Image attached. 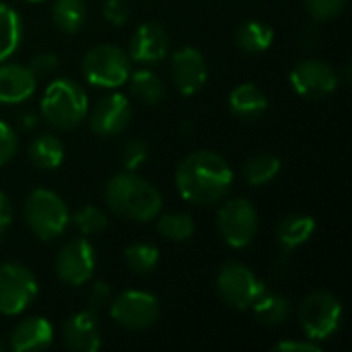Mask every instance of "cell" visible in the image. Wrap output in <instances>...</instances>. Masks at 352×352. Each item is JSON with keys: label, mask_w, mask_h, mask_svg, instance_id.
<instances>
[{"label": "cell", "mask_w": 352, "mask_h": 352, "mask_svg": "<svg viewBox=\"0 0 352 352\" xmlns=\"http://www.w3.org/2000/svg\"><path fill=\"white\" fill-rule=\"evenodd\" d=\"M175 186L182 198L192 204H214L229 194L233 171L219 153L196 151L177 165Z\"/></svg>", "instance_id": "6da1fadb"}, {"label": "cell", "mask_w": 352, "mask_h": 352, "mask_svg": "<svg viewBox=\"0 0 352 352\" xmlns=\"http://www.w3.org/2000/svg\"><path fill=\"white\" fill-rule=\"evenodd\" d=\"M107 206L128 221L148 223L159 217L163 198L161 192L134 171H120L105 186Z\"/></svg>", "instance_id": "7a4b0ae2"}, {"label": "cell", "mask_w": 352, "mask_h": 352, "mask_svg": "<svg viewBox=\"0 0 352 352\" xmlns=\"http://www.w3.org/2000/svg\"><path fill=\"white\" fill-rule=\"evenodd\" d=\"M89 113V101L80 85L68 78H58L50 82L41 97L43 120L58 130L76 128Z\"/></svg>", "instance_id": "3957f363"}, {"label": "cell", "mask_w": 352, "mask_h": 352, "mask_svg": "<svg viewBox=\"0 0 352 352\" xmlns=\"http://www.w3.org/2000/svg\"><path fill=\"white\" fill-rule=\"evenodd\" d=\"M25 221L35 237L41 241H52L66 231L70 212L58 194L37 188L25 202Z\"/></svg>", "instance_id": "277c9868"}, {"label": "cell", "mask_w": 352, "mask_h": 352, "mask_svg": "<svg viewBox=\"0 0 352 352\" xmlns=\"http://www.w3.org/2000/svg\"><path fill=\"white\" fill-rule=\"evenodd\" d=\"M132 72L130 56L111 43H101L89 50L82 58V74L93 87L118 89Z\"/></svg>", "instance_id": "5b68a950"}, {"label": "cell", "mask_w": 352, "mask_h": 352, "mask_svg": "<svg viewBox=\"0 0 352 352\" xmlns=\"http://www.w3.org/2000/svg\"><path fill=\"white\" fill-rule=\"evenodd\" d=\"M299 322L309 340H328L342 322V305L332 293H311L299 307Z\"/></svg>", "instance_id": "8992f818"}, {"label": "cell", "mask_w": 352, "mask_h": 352, "mask_svg": "<svg viewBox=\"0 0 352 352\" xmlns=\"http://www.w3.org/2000/svg\"><path fill=\"white\" fill-rule=\"evenodd\" d=\"M217 293L229 307L245 311L264 293V285L248 266L229 262L217 274Z\"/></svg>", "instance_id": "52a82bcc"}, {"label": "cell", "mask_w": 352, "mask_h": 352, "mask_svg": "<svg viewBox=\"0 0 352 352\" xmlns=\"http://www.w3.org/2000/svg\"><path fill=\"white\" fill-rule=\"evenodd\" d=\"M37 295V280L33 272L16 262L0 266V314L19 316L29 307Z\"/></svg>", "instance_id": "ba28073f"}, {"label": "cell", "mask_w": 352, "mask_h": 352, "mask_svg": "<svg viewBox=\"0 0 352 352\" xmlns=\"http://www.w3.org/2000/svg\"><path fill=\"white\" fill-rule=\"evenodd\" d=\"M219 231L231 248H248L258 233L256 206L245 198L227 200L219 210Z\"/></svg>", "instance_id": "9c48e42d"}, {"label": "cell", "mask_w": 352, "mask_h": 352, "mask_svg": "<svg viewBox=\"0 0 352 352\" xmlns=\"http://www.w3.org/2000/svg\"><path fill=\"white\" fill-rule=\"evenodd\" d=\"M109 314L122 328L128 330H146L159 320V303L157 297L144 291H124L118 295L111 305Z\"/></svg>", "instance_id": "30bf717a"}, {"label": "cell", "mask_w": 352, "mask_h": 352, "mask_svg": "<svg viewBox=\"0 0 352 352\" xmlns=\"http://www.w3.org/2000/svg\"><path fill=\"white\" fill-rule=\"evenodd\" d=\"M95 270V252L87 239L68 241L56 258V274L62 283L70 287H80L89 283Z\"/></svg>", "instance_id": "8fae6325"}, {"label": "cell", "mask_w": 352, "mask_h": 352, "mask_svg": "<svg viewBox=\"0 0 352 352\" xmlns=\"http://www.w3.org/2000/svg\"><path fill=\"white\" fill-rule=\"evenodd\" d=\"M291 85L301 97L322 99L336 91L338 74L322 60H301L291 70Z\"/></svg>", "instance_id": "7c38bea8"}, {"label": "cell", "mask_w": 352, "mask_h": 352, "mask_svg": "<svg viewBox=\"0 0 352 352\" xmlns=\"http://www.w3.org/2000/svg\"><path fill=\"white\" fill-rule=\"evenodd\" d=\"M132 120V105L126 95L122 93H109L103 99L93 105L89 113V126L93 134L109 138L128 128Z\"/></svg>", "instance_id": "4fadbf2b"}, {"label": "cell", "mask_w": 352, "mask_h": 352, "mask_svg": "<svg viewBox=\"0 0 352 352\" xmlns=\"http://www.w3.org/2000/svg\"><path fill=\"white\" fill-rule=\"evenodd\" d=\"M171 78L182 95L198 93L208 78L206 60L196 47H179L171 56Z\"/></svg>", "instance_id": "5bb4252c"}, {"label": "cell", "mask_w": 352, "mask_h": 352, "mask_svg": "<svg viewBox=\"0 0 352 352\" xmlns=\"http://www.w3.org/2000/svg\"><path fill=\"white\" fill-rule=\"evenodd\" d=\"M169 52V35L157 23H142L130 39V60L138 64L161 62Z\"/></svg>", "instance_id": "9a60e30c"}, {"label": "cell", "mask_w": 352, "mask_h": 352, "mask_svg": "<svg viewBox=\"0 0 352 352\" xmlns=\"http://www.w3.org/2000/svg\"><path fill=\"white\" fill-rule=\"evenodd\" d=\"M64 342L68 349L78 352H95L101 346L99 322L93 309H85L68 318L64 324Z\"/></svg>", "instance_id": "2e32d148"}, {"label": "cell", "mask_w": 352, "mask_h": 352, "mask_svg": "<svg viewBox=\"0 0 352 352\" xmlns=\"http://www.w3.org/2000/svg\"><path fill=\"white\" fill-rule=\"evenodd\" d=\"M37 87V76L29 66L2 64L0 66V103H23Z\"/></svg>", "instance_id": "e0dca14e"}, {"label": "cell", "mask_w": 352, "mask_h": 352, "mask_svg": "<svg viewBox=\"0 0 352 352\" xmlns=\"http://www.w3.org/2000/svg\"><path fill=\"white\" fill-rule=\"evenodd\" d=\"M54 340V328L45 318H29L16 324L10 334V349L14 352L43 351Z\"/></svg>", "instance_id": "ac0fdd59"}, {"label": "cell", "mask_w": 352, "mask_h": 352, "mask_svg": "<svg viewBox=\"0 0 352 352\" xmlns=\"http://www.w3.org/2000/svg\"><path fill=\"white\" fill-rule=\"evenodd\" d=\"M229 107L231 111L241 120H256L266 113L268 99L266 95L252 82L237 85L229 95Z\"/></svg>", "instance_id": "d6986e66"}, {"label": "cell", "mask_w": 352, "mask_h": 352, "mask_svg": "<svg viewBox=\"0 0 352 352\" xmlns=\"http://www.w3.org/2000/svg\"><path fill=\"white\" fill-rule=\"evenodd\" d=\"M316 233V219L309 214H289L280 225H278V243L285 252H291Z\"/></svg>", "instance_id": "ffe728a7"}, {"label": "cell", "mask_w": 352, "mask_h": 352, "mask_svg": "<svg viewBox=\"0 0 352 352\" xmlns=\"http://www.w3.org/2000/svg\"><path fill=\"white\" fill-rule=\"evenodd\" d=\"M29 161L43 171L56 169L64 161V144L52 134H41L29 144Z\"/></svg>", "instance_id": "44dd1931"}, {"label": "cell", "mask_w": 352, "mask_h": 352, "mask_svg": "<svg viewBox=\"0 0 352 352\" xmlns=\"http://www.w3.org/2000/svg\"><path fill=\"white\" fill-rule=\"evenodd\" d=\"M130 85V93L134 99H138L144 105H157L159 101H163L165 97V85L163 80L148 68L130 72L128 80Z\"/></svg>", "instance_id": "7402d4cb"}, {"label": "cell", "mask_w": 352, "mask_h": 352, "mask_svg": "<svg viewBox=\"0 0 352 352\" xmlns=\"http://www.w3.org/2000/svg\"><path fill=\"white\" fill-rule=\"evenodd\" d=\"M21 37H23V23L19 12L8 4L0 2V62L10 58L19 50Z\"/></svg>", "instance_id": "603a6c76"}, {"label": "cell", "mask_w": 352, "mask_h": 352, "mask_svg": "<svg viewBox=\"0 0 352 352\" xmlns=\"http://www.w3.org/2000/svg\"><path fill=\"white\" fill-rule=\"evenodd\" d=\"M237 45L248 54H262L272 45L274 31L262 21H245L235 33Z\"/></svg>", "instance_id": "cb8c5ba5"}, {"label": "cell", "mask_w": 352, "mask_h": 352, "mask_svg": "<svg viewBox=\"0 0 352 352\" xmlns=\"http://www.w3.org/2000/svg\"><path fill=\"white\" fill-rule=\"evenodd\" d=\"M252 309H254V316L258 318V322L264 326H280L291 314L289 299H285L283 295H276V293H266V291L258 297V301L252 305Z\"/></svg>", "instance_id": "d4e9b609"}, {"label": "cell", "mask_w": 352, "mask_h": 352, "mask_svg": "<svg viewBox=\"0 0 352 352\" xmlns=\"http://www.w3.org/2000/svg\"><path fill=\"white\" fill-rule=\"evenodd\" d=\"M52 19L60 31L76 33L87 21V4L85 0H54Z\"/></svg>", "instance_id": "484cf974"}, {"label": "cell", "mask_w": 352, "mask_h": 352, "mask_svg": "<svg viewBox=\"0 0 352 352\" xmlns=\"http://www.w3.org/2000/svg\"><path fill=\"white\" fill-rule=\"evenodd\" d=\"M157 231L163 239L182 243V241H188L194 237L196 225H194V219L186 212H169V214L159 217Z\"/></svg>", "instance_id": "4316f807"}, {"label": "cell", "mask_w": 352, "mask_h": 352, "mask_svg": "<svg viewBox=\"0 0 352 352\" xmlns=\"http://www.w3.org/2000/svg\"><path fill=\"white\" fill-rule=\"evenodd\" d=\"M278 171H280V159L274 155H256L243 167V175L250 186H264L272 182L278 175Z\"/></svg>", "instance_id": "83f0119b"}, {"label": "cell", "mask_w": 352, "mask_h": 352, "mask_svg": "<svg viewBox=\"0 0 352 352\" xmlns=\"http://www.w3.org/2000/svg\"><path fill=\"white\" fill-rule=\"evenodd\" d=\"M128 268L136 274H148L159 262V250L151 243H132L124 252Z\"/></svg>", "instance_id": "f1b7e54d"}, {"label": "cell", "mask_w": 352, "mask_h": 352, "mask_svg": "<svg viewBox=\"0 0 352 352\" xmlns=\"http://www.w3.org/2000/svg\"><path fill=\"white\" fill-rule=\"evenodd\" d=\"M72 223L82 235H97L107 227V217L101 208L89 204L72 214Z\"/></svg>", "instance_id": "f546056e"}, {"label": "cell", "mask_w": 352, "mask_h": 352, "mask_svg": "<svg viewBox=\"0 0 352 352\" xmlns=\"http://www.w3.org/2000/svg\"><path fill=\"white\" fill-rule=\"evenodd\" d=\"M344 4H346V0H305V8H307L309 16L316 21L336 19L342 12Z\"/></svg>", "instance_id": "4dcf8cb0"}, {"label": "cell", "mask_w": 352, "mask_h": 352, "mask_svg": "<svg viewBox=\"0 0 352 352\" xmlns=\"http://www.w3.org/2000/svg\"><path fill=\"white\" fill-rule=\"evenodd\" d=\"M146 157H148V146H146V142L140 140V138L128 140V142L124 144V148H122V165H124V169H128V171L138 169V167L146 161Z\"/></svg>", "instance_id": "1f68e13d"}, {"label": "cell", "mask_w": 352, "mask_h": 352, "mask_svg": "<svg viewBox=\"0 0 352 352\" xmlns=\"http://www.w3.org/2000/svg\"><path fill=\"white\" fill-rule=\"evenodd\" d=\"M19 148V138L14 134V130L0 120V165H6Z\"/></svg>", "instance_id": "d6a6232c"}, {"label": "cell", "mask_w": 352, "mask_h": 352, "mask_svg": "<svg viewBox=\"0 0 352 352\" xmlns=\"http://www.w3.org/2000/svg\"><path fill=\"white\" fill-rule=\"evenodd\" d=\"M103 16H105L113 27H122V25H126V21H128V16H130L128 4H126L124 0H105Z\"/></svg>", "instance_id": "836d02e7"}, {"label": "cell", "mask_w": 352, "mask_h": 352, "mask_svg": "<svg viewBox=\"0 0 352 352\" xmlns=\"http://www.w3.org/2000/svg\"><path fill=\"white\" fill-rule=\"evenodd\" d=\"M31 72L35 76H45V74H52L56 68H58V58L50 52H43V54H37L31 64H29Z\"/></svg>", "instance_id": "e575fe53"}, {"label": "cell", "mask_w": 352, "mask_h": 352, "mask_svg": "<svg viewBox=\"0 0 352 352\" xmlns=\"http://www.w3.org/2000/svg\"><path fill=\"white\" fill-rule=\"evenodd\" d=\"M274 351L280 352H320V344H316L314 340H285L278 342L274 346Z\"/></svg>", "instance_id": "d590c367"}, {"label": "cell", "mask_w": 352, "mask_h": 352, "mask_svg": "<svg viewBox=\"0 0 352 352\" xmlns=\"http://www.w3.org/2000/svg\"><path fill=\"white\" fill-rule=\"evenodd\" d=\"M109 297H111V291L105 283H95L89 291V303H91V309L95 311L97 307L109 303Z\"/></svg>", "instance_id": "8d00e7d4"}, {"label": "cell", "mask_w": 352, "mask_h": 352, "mask_svg": "<svg viewBox=\"0 0 352 352\" xmlns=\"http://www.w3.org/2000/svg\"><path fill=\"white\" fill-rule=\"evenodd\" d=\"M12 221V206H10V200L0 192V235L8 229Z\"/></svg>", "instance_id": "74e56055"}, {"label": "cell", "mask_w": 352, "mask_h": 352, "mask_svg": "<svg viewBox=\"0 0 352 352\" xmlns=\"http://www.w3.org/2000/svg\"><path fill=\"white\" fill-rule=\"evenodd\" d=\"M2 349H4V342H2V340H0V351H2Z\"/></svg>", "instance_id": "f35d334b"}, {"label": "cell", "mask_w": 352, "mask_h": 352, "mask_svg": "<svg viewBox=\"0 0 352 352\" xmlns=\"http://www.w3.org/2000/svg\"><path fill=\"white\" fill-rule=\"evenodd\" d=\"M31 2H41V0H31Z\"/></svg>", "instance_id": "ab89813d"}]
</instances>
